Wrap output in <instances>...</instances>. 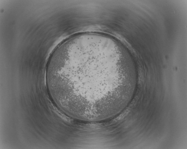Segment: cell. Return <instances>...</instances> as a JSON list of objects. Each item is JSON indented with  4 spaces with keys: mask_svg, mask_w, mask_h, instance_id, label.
<instances>
[{
    "mask_svg": "<svg viewBox=\"0 0 187 149\" xmlns=\"http://www.w3.org/2000/svg\"><path fill=\"white\" fill-rule=\"evenodd\" d=\"M134 77L118 48L94 40L65 47L47 72L57 104L72 118L88 122L117 115L130 96Z\"/></svg>",
    "mask_w": 187,
    "mask_h": 149,
    "instance_id": "1",
    "label": "cell"
}]
</instances>
